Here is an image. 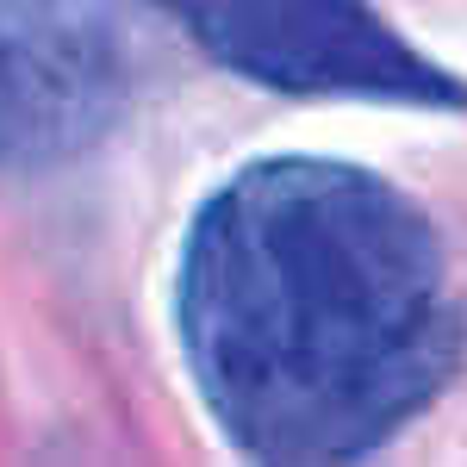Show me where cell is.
I'll list each match as a JSON object with an SVG mask.
<instances>
[{"instance_id": "1", "label": "cell", "mask_w": 467, "mask_h": 467, "mask_svg": "<svg viewBox=\"0 0 467 467\" xmlns=\"http://www.w3.org/2000/svg\"><path fill=\"white\" fill-rule=\"evenodd\" d=\"M175 318L213 424L255 462L393 442L467 343L424 206L330 156H268L218 187L181 250Z\"/></svg>"}, {"instance_id": "2", "label": "cell", "mask_w": 467, "mask_h": 467, "mask_svg": "<svg viewBox=\"0 0 467 467\" xmlns=\"http://www.w3.org/2000/svg\"><path fill=\"white\" fill-rule=\"evenodd\" d=\"M175 13L206 57L281 94L467 107V81L411 50L368 0H175Z\"/></svg>"}, {"instance_id": "3", "label": "cell", "mask_w": 467, "mask_h": 467, "mask_svg": "<svg viewBox=\"0 0 467 467\" xmlns=\"http://www.w3.org/2000/svg\"><path fill=\"white\" fill-rule=\"evenodd\" d=\"M131 94V0H0V162H63Z\"/></svg>"}]
</instances>
